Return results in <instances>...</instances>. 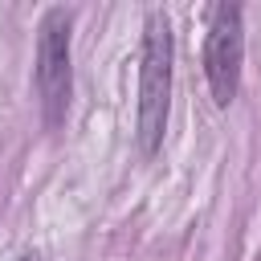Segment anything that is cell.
<instances>
[{
    "label": "cell",
    "instance_id": "4",
    "mask_svg": "<svg viewBox=\"0 0 261 261\" xmlns=\"http://www.w3.org/2000/svg\"><path fill=\"white\" fill-rule=\"evenodd\" d=\"M16 261H37V253H24V257H16Z\"/></svg>",
    "mask_w": 261,
    "mask_h": 261
},
{
    "label": "cell",
    "instance_id": "3",
    "mask_svg": "<svg viewBox=\"0 0 261 261\" xmlns=\"http://www.w3.org/2000/svg\"><path fill=\"white\" fill-rule=\"evenodd\" d=\"M241 65H245V12L241 4H216L204 37V77L216 106H228L237 98Z\"/></svg>",
    "mask_w": 261,
    "mask_h": 261
},
{
    "label": "cell",
    "instance_id": "2",
    "mask_svg": "<svg viewBox=\"0 0 261 261\" xmlns=\"http://www.w3.org/2000/svg\"><path fill=\"white\" fill-rule=\"evenodd\" d=\"M69 29L73 12L69 8H45L37 24V65H33V86L41 98V118L49 130L65 122L69 94H73V65H69Z\"/></svg>",
    "mask_w": 261,
    "mask_h": 261
},
{
    "label": "cell",
    "instance_id": "1",
    "mask_svg": "<svg viewBox=\"0 0 261 261\" xmlns=\"http://www.w3.org/2000/svg\"><path fill=\"white\" fill-rule=\"evenodd\" d=\"M171 65H175V37L163 8H151L143 20V49H139V114L135 139L143 155L163 147L167 110H171Z\"/></svg>",
    "mask_w": 261,
    "mask_h": 261
}]
</instances>
